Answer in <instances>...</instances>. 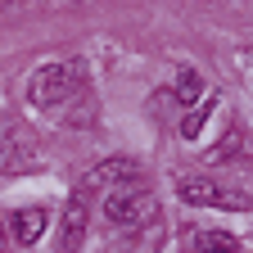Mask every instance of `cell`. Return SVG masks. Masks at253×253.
Listing matches in <instances>:
<instances>
[{"label": "cell", "instance_id": "cell-3", "mask_svg": "<svg viewBox=\"0 0 253 253\" xmlns=\"http://www.w3.org/2000/svg\"><path fill=\"white\" fill-rule=\"evenodd\" d=\"M176 195L185 204H199V208H231V212H244L253 199L244 190H231V185H217V181H204V176H185L176 181Z\"/></svg>", "mask_w": 253, "mask_h": 253}, {"label": "cell", "instance_id": "cell-7", "mask_svg": "<svg viewBox=\"0 0 253 253\" xmlns=\"http://www.w3.org/2000/svg\"><path fill=\"white\" fill-rule=\"evenodd\" d=\"M195 249L199 253H240V240L231 231H195Z\"/></svg>", "mask_w": 253, "mask_h": 253}, {"label": "cell", "instance_id": "cell-2", "mask_svg": "<svg viewBox=\"0 0 253 253\" xmlns=\"http://www.w3.org/2000/svg\"><path fill=\"white\" fill-rule=\"evenodd\" d=\"M154 195L145 185H126V190H109V199H104V221L118 231H136L145 226V221L154 217Z\"/></svg>", "mask_w": 253, "mask_h": 253}, {"label": "cell", "instance_id": "cell-9", "mask_svg": "<svg viewBox=\"0 0 253 253\" xmlns=\"http://www.w3.org/2000/svg\"><path fill=\"white\" fill-rule=\"evenodd\" d=\"M208 113H212V100H199L195 109H190V118L181 122V136H199L204 122H208Z\"/></svg>", "mask_w": 253, "mask_h": 253}, {"label": "cell", "instance_id": "cell-10", "mask_svg": "<svg viewBox=\"0 0 253 253\" xmlns=\"http://www.w3.org/2000/svg\"><path fill=\"white\" fill-rule=\"evenodd\" d=\"M235 145H240V126H231V136H226V140H221V145H217V149L208 154V163H221V158H226V154H231Z\"/></svg>", "mask_w": 253, "mask_h": 253}, {"label": "cell", "instance_id": "cell-1", "mask_svg": "<svg viewBox=\"0 0 253 253\" xmlns=\"http://www.w3.org/2000/svg\"><path fill=\"white\" fill-rule=\"evenodd\" d=\"M82 86V63H45V68L32 73L27 82V95H32V104H63L68 95H77Z\"/></svg>", "mask_w": 253, "mask_h": 253}, {"label": "cell", "instance_id": "cell-5", "mask_svg": "<svg viewBox=\"0 0 253 253\" xmlns=\"http://www.w3.org/2000/svg\"><path fill=\"white\" fill-rule=\"evenodd\" d=\"M82 240H86V204L73 199L68 212H63V226H59V244H54V249H59V253H77Z\"/></svg>", "mask_w": 253, "mask_h": 253}, {"label": "cell", "instance_id": "cell-6", "mask_svg": "<svg viewBox=\"0 0 253 253\" xmlns=\"http://www.w3.org/2000/svg\"><path fill=\"white\" fill-rule=\"evenodd\" d=\"M45 221H50V212H45L41 204H37V208H18L14 221H9V231H14L18 244H37V240L45 235Z\"/></svg>", "mask_w": 253, "mask_h": 253}, {"label": "cell", "instance_id": "cell-4", "mask_svg": "<svg viewBox=\"0 0 253 253\" xmlns=\"http://www.w3.org/2000/svg\"><path fill=\"white\" fill-rule=\"evenodd\" d=\"M136 163L131 158H104V163H95L86 176H82V190H113V185H126L136 181Z\"/></svg>", "mask_w": 253, "mask_h": 253}, {"label": "cell", "instance_id": "cell-8", "mask_svg": "<svg viewBox=\"0 0 253 253\" xmlns=\"http://www.w3.org/2000/svg\"><path fill=\"white\" fill-rule=\"evenodd\" d=\"M176 100H181V104H199V100H204V82H199L195 68H181V73H176Z\"/></svg>", "mask_w": 253, "mask_h": 253}, {"label": "cell", "instance_id": "cell-11", "mask_svg": "<svg viewBox=\"0 0 253 253\" xmlns=\"http://www.w3.org/2000/svg\"><path fill=\"white\" fill-rule=\"evenodd\" d=\"M5 244H9V221L0 217V249H5Z\"/></svg>", "mask_w": 253, "mask_h": 253}]
</instances>
